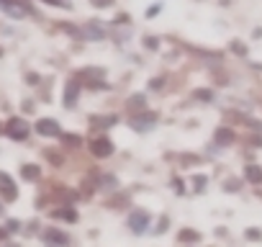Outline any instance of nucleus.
<instances>
[{
    "label": "nucleus",
    "instance_id": "9",
    "mask_svg": "<svg viewBox=\"0 0 262 247\" xmlns=\"http://www.w3.org/2000/svg\"><path fill=\"white\" fill-rule=\"evenodd\" d=\"M75 93H77V85L70 83V85H67V93H64V106H72V103H75Z\"/></svg>",
    "mask_w": 262,
    "mask_h": 247
},
{
    "label": "nucleus",
    "instance_id": "10",
    "mask_svg": "<svg viewBox=\"0 0 262 247\" xmlns=\"http://www.w3.org/2000/svg\"><path fill=\"white\" fill-rule=\"evenodd\" d=\"M44 239H47V242H59V244L67 242V237H64V234H54V229H49V232L44 234Z\"/></svg>",
    "mask_w": 262,
    "mask_h": 247
},
{
    "label": "nucleus",
    "instance_id": "16",
    "mask_svg": "<svg viewBox=\"0 0 262 247\" xmlns=\"http://www.w3.org/2000/svg\"><path fill=\"white\" fill-rule=\"evenodd\" d=\"M0 57H3V49H0Z\"/></svg>",
    "mask_w": 262,
    "mask_h": 247
},
{
    "label": "nucleus",
    "instance_id": "12",
    "mask_svg": "<svg viewBox=\"0 0 262 247\" xmlns=\"http://www.w3.org/2000/svg\"><path fill=\"white\" fill-rule=\"evenodd\" d=\"M131 123H134V127H152V123H155V116H147V118H134Z\"/></svg>",
    "mask_w": 262,
    "mask_h": 247
},
{
    "label": "nucleus",
    "instance_id": "7",
    "mask_svg": "<svg viewBox=\"0 0 262 247\" xmlns=\"http://www.w3.org/2000/svg\"><path fill=\"white\" fill-rule=\"evenodd\" d=\"M247 180L249 183H262V170L259 168H247Z\"/></svg>",
    "mask_w": 262,
    "mask_h": 247
},
{
    "label": "nucleus",
    "instance_id": "8",
    "mask_svg": "<svg viewBox=\"0 0 262 247\" xmlns=\"http://www.w3.org/2000/svg\"><path fill=\"white\" fill-rule=\"evenodd\" d=\"M131 227H134V229H144L147 227V214H134V216H131Z\"/></svg>",
    "mask_w": 262,
    "mask_h": 247
},
{
    "label": "nucleus",
    "instance_id": "6",
    "mask_svg": "<svg viewBox=\"0 0 262 247\" xmlns=\"http://www.w3.org/2000/svg\"><path fill=\"white\" fill-rule=\"evenodd\" d=\"M26 180H36L39 178V168L36 165H24V173H21Z\"/></svg>",
    "mask_w": 262,
    "mask_h": 247
},
{
    "label": "nucleus",
    "instance_id": "1",
    "mask_svg": "<svg viewBox=\"0 0 262 247\" xmlns=\"http://www.w3.org/2000/svg\"><path fill=\"white\" fill-rule=\"evenodd\" d=\"M6 134L11 137V139H26L29 137V123L24 121V118H11L8 123H6Z\"/></svg>",
    "mask_w": 262,
    "mask_h": 247
},
{
    "label": "nucleus",
    "instance_id": "4",
    "mask_svg": "<svg viewBox=\"0 0 262 247\" xmlns=\"http://www.w3.org/2000/svg\"><path fill=\"white\" fill-rule=\"evenodd\" d=\"M0 193L6 196V201H13L16 196H18V191H16V183L6 175V173H0Z\"/></svg>",
    "mask_w": 262,
    "mask_h": 247
},
{
    "label": "nucleus",
    "instance_id": "15",
    "mask_svg": "<svg viewBox=\"0 0 262 247\" xmlns=\"http://www.w3.org/2000/svg\"><path fill=\"white\" fill-rule=\"evenodd\" d=\"M0 214H3V203H0Z\"/></svg>",
    "mask_w": 262,
    "mask_h": 247
},
{
    "label": "nucleus",
    "instance_id": "3",
    "mask_svg": "<svg viewBox=\"0 0 262 247\" xmlns=\"http://www.w3.org/2000/svg\"><path fill=\"white\" fill-rule=\"evenodd\" d=\"M36 132L41 137H59V123L54 118H39L36 121Z\"/></svg>",
    "mask_w": 262,
    "mask_h": 247
},
{
    "label": "nucleus",
    "instance_id": "14",
    "mask_svg": "<svg viewBox=\"0 0 262 247\" xmlns=\"http://www.w3.org/2000/svg\"><path fill=\"white\" fill-rule=\"evenodd\" d=\"M0 134H6V123H0Z\"/></svg>",
    "mask_w": 262,
    "mask_h": 247
},
{
    "label": "nucleus",
    "instance_id": "2",
    "mask_svg": "<svg viewBox=\"0 0 262 247\" xmlns=\"http://www.w3.org/2000/svg\"><path fill=\"white\" fill-rule=\"evenodd\" d=\"M0 11L13 16V18H24L26 16V8H24L21 0H0Z\"/></svg>",
    "mask_w": 262,
    "mask_h": 247
},
{
    "label": "nucleus",
    "instance_id": "13",
    "mask_svg": "<svg viewBox=\"0 0 262 247\" xmlns=\"http://www.w3.org/2000/svg\"><path fill=\"white\" fill-rule=\"evenodd\" d=\"M88 36H93V39H100V36H103V31H100V29H88Z\"/></svg>",
    "mask_w": 262,
    "mask_h": 247
},
{
    "label": "nucleus",
    "instance_id": "11",
    "mask_svg": "<svg viewBox=\"0 0 262 247\" xmlns=\"http://www.w3.org/2000/svg\"><path fill=\"white\" fill-rule=\"evenodd\" d=\"M216 139H219V142H224V145H229V142L234 139V134H231L229 129H219V134H216Z\"/></svg>",
    "mask_w": 262,
    "mask_h": 247
},
{
    "label": "nucleus",
    "instance_id": "5",
    "mask_svg": "<svg viewBox=\"0 0 262 247\" xmlns=\"http://www.w3.org/2000/svg\"><path fill=\"white\" fill-rule=\"evenodd\" d=\"M90 147H93V155H95V157H108V155H111V150H113L111 139H105V137L95 139V142H93Z\"/></svg>",
    "mask_w": 262,
    "mask_h": 247
}]
</instances>
